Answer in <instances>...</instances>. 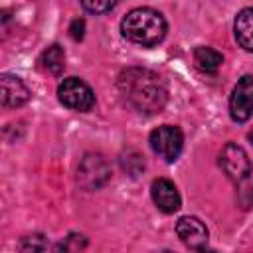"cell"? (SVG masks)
<instances>
[{
  "instance_id": "obj_1",
  "label": "cell",
  "mask_w": 253,
  "mask_h": 253,
  "mask_svg": "<svg viewBox=\"0 0 253 253\" xmlns=\"http://www.w3.org/2000/svg\"><path fill=\"white\" fill-rule=\"evenodd\" d=\"M121 97L138 113H158L166 105L168 89L164 79L146 67H128L117 79Z\"/></svg>"
},
{
  "instance_id": "obj_2",
  "label": "cell",
  "mask_w": 253,
  "mask_h": 253,
  "mask_svg": "<svg viewBox=\"0 0 253 253\" xmlns=\"http://www.w3.org/2000/svg\"><path fill=\"white\" fill-rule=\"evenodd\" d=\"M121 32L128 42L150 47L164 40L166 20L160 12L152 8H134L123 18Z\"/></svg>"
},
{
  "instance_id": "obj_3",
  "label": "cell",
  "mask_w": 253,
  "mask_h": 253,
  "mask_svg": "<svg viewBox=\"0 0 253 253\" xmlns=\"http://www.w3.org/2000/svg\"><path fill=\"white\" fill-rule=\"evenodd\" d=\"M57 99L67 109L87 113L95 105V93L93 89L79 77H67L57 87Z\"/></svg>"
},
{
  "instance_id": "obj_4",
  "label": "cell",
  "mask_w": 253,
  "mask_h": 253,
  "mask_svg": "<svg viewBox=\"0 0 253 253\" xmlns=\"http://www.w3.org/2000/svg\"><path fill=\"white\" fill-rule=\"evenodd\" d=\"M184 146V134L178 126L162 125L150 132V148L164 158L166 162H174Z\"/></svg>"
},
{
  "instance_id": "obj_5",
  "label": "cell",
  "mask_w": 253,
  "mask_h": 253,
  "mask_svg": "<svg viewBox=\"0 0 253 253\" xmlns=\"http://www.w3.org/2000/svg\"><path fill=\"white\" fill-rule=\"evenodd\" d=\"M109 178H111V168L101 154H87L77 168V182L85 190H97L105 186Z\"/></svg>"
},
{
  "instance_id": "obj_6",
  "label": "cell",
  "mask_w": 253,
  "mask_h": 253,
  "mask_svg": "<svg viewBox=\"0 0 253 253\" xmlns=\"http://www.w3.org/2000/svg\"><path fill=\"white\" fill-rule=\"evenodd\" d=\"M229 115L235 123H245L253 115V75H243L231 91Z\"/></svg>"
},
{
  "instance_id": "obj_7",
  "label": "cell",
  "mask_w": 253,
  "mask_h": 253,
  "mask_svg": "<svg viewBox=\"0 0 253 253\" xmlns=\"http://www.w3.org/2000/svg\"><path fill=\"white\" fill-rule=\"evenodd\" d=\"M219 166L235 182H241L251 174V160H249L247 152L235 142H227L223 146V150L219 154Z\"/></svg>"
},
{
  "instance_id": "obj_8",
  "label": "cell",
  "mask_w": 253,
  "mask_h": 253,
  "mask_svg": "<svg viewBox=\"0 0 253 253\" xmlns=\"http://www.w3.org/2000/svg\"><path fill=\"white\" fill-rule=\"evenodd\" d=\"M176 233L180 241L190 249H204L208 245V227L192 215H184L176 223Z\"/></svg>"
},
{
  "instance_id": "obj_9",
  "label": "cell",
  "mask_w": 253,
  "mask_h": 253,
  "mask_svg": "<svg viewBox=\"0 0 253 253\" xmlns=\"http://www.w3.org/2000/svg\"><path fill=\"white\" fill-rule=\"evenodd\" d=\"M0 87H2V107L4 109H16L22 107L24 103H28L30 99V89L26 87V83L10 73H2L0 75Z\"/></svg>"
},
{
  "instance_id": "obj_10",
  "label": "cell",
  "mask_w": 253,
  "mask_h": 253,
  "mask_svg": "<svg viewBox=\"0 0 253 253\" xmlns=\"http://www.w3.org/2000/svg\"><path fill=\"white\" fill-rule=\"evenodd\" d=\"M150 194L152 200L156 204V208L164 213H174L180 210V194L174 186V182H170L168 178H158L152 182L150 186Z\"/></svg>"
},
{
  "instance_id": "obj_11",
  "label": "cell",
  "mask_w": 253,
  "mask_h": 253,
  "mask_svg": "<svg viewBox=\"0 0 253 253\" xmlns=\"http://www.w3.org/2000/svg\"><path fill=\"white\" fill-rule=\"evenodd\" d=\"M233 34L237 43L245 51H253V8H243L233 22Z\"/></svg>"
},
{
  "instance_id": "obj_12",
  "label": "cell",
  "mask_w": 253,
  "mask_h": 253,
  "mask_svg": "<svg viewBox=\"0 0 253 253\" xmlns=\"http://www.w3.org/2000/svg\"><path fill=\"white\" fill-rule=\"evenodd\" d=\"M194 63L206 73H215L223 63V55L219 51H215L213 47L200 45L194 49Z\"/></svg>"
},
{
  "instance_id": "obj_13",
  "label": "cell",
  "mask_w": 253,
  "mask_h": 253,
  "mask_svg": "<svg viewBox=\"0 0 253 253\" xmlns=\"http://www.w3.org/2000/svg\"><path fill=\"white\" fill-rule=\"evenodd\" d=\"M42 63H43V67H45L49 73L59 75V73L65 69V51H63V47L57 45V43L49 45V47L43 51V55H42Z\"/></svg>"
},
{
  "instance_id": "obj_14",
  "label": "cell",
  "mask_w": 253,
  "mask_h": 253,
  "mask_svg": "<svg viewBox=\"0 0 253 253\" xmlns=\"http://www.w3.org/2000/svg\"><path fill=\"white\" fill-rule=\"evenodd\" d=\"M117 0H81V6L91 14H105L115 8Z\"/></svg>"
},
{
  "instance_id": "obj_15",
  "label": "cell",
  "mask_w": 253,
  "mask_h": 253,
  "mask_svg": "<svg viewBox=\"0 0 253 253\" xmlns=\"http://www.w3.org/2000/svg\"><path fill=\"white\" fill-rule=\"evenodd\" d=\"M45 247H47V243H45L43 235H28V237L20 243V249H22V251H28V249L40 251V249H45Z\"/></svg>"
},
{
  "instance_id": "obj_16",
  "label": "cell",
  "mask_w": 253,
  "mask_h": 253,
  "mask_svg": "<svg viewBox=\"0 0 253 253\" xmlns=\"http://www.w3.org/2000/svg\"><path fill=\"white\" fill-rule=\"evenodd\" d=\"M83 32H85V22H83L81 18L73 20V22H71V26H69V34H71V38L77 42V40H81V38H83Z\"/></svg>"
},
{
  "instance_id": "obj_17",
  "label": "cell",
  "mask_w": 253,
  "mask_h": 253,
  "mask_svg": "<svg viewBox=\"0 0 253 253\" xmlns=\"http://www.w3.org/2000/svg\"><path fill=\"white\" fill-rule=\"evenodd\" d=\"M249 140H251V142H253V130H251V132H249Z\"/></svg>"
}]
</instances>
